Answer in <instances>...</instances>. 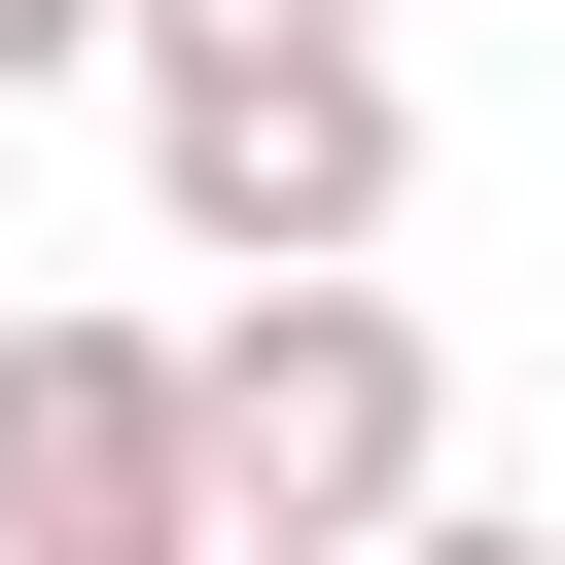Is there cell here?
Listing matches in <instances>:
<instances>
[{"instance_id": "cell-1", "label": "cell", "mask_w": 565, "mask_h": 565, "mask_svg": "<svg viewBox=\"0 0 565 565\" xmlns=\"http://www.w3.org/2000/svg\"><path fill=\"white\" fill-rule=\"evenodd\" d=\"M106 71H141V212H177L212 282H388V212H424L388 0H141Z\"/></svg>"}, {"instance_id": "cell-2", "label": "cell", "mask_w": 565, "mask_h": 565, "mask_svg": "<svg viewBox=\"0 0 565 565\" xmlns=\"http://www.w3.org/2000/svg\"><path fill=\"white\" fill-rule=\"evenodd\" d=\"M459 494V353L388 318V282H247L212 353H177V530L212 565H388Z\"/></svg>"}, {"instance_id": "cell-3", "label": "cell", "mask_w": 565, "mask_h": 565, "mask_svg": "<svg viewBox=\"0 0 565 565\" xmlns=\"http://www.w3.org/2000/svg\"><path fill=\"white\" fill-rule=\"evenodd\" d=\"M0 565H177V318L0 282Z\"/></svg>"}, {"instance_id": "cell-4", "label": "cell", "mask_w": 565, "mask_h": 565, "mask_svg": "<svg viewBox=\"0 0 565 565\" xmlns=\"http://www.w3.org/2000/svg\"><path fill=\"white\" fill-rule=\"evenodd\" d=\"M106 35H141V0H0V106H35V71H106Z\"/></svg>"}, {"instance_id": "cell-5", "label": "cell", "mask_w": 565, "mask_h": 565, "mask_svg": "<svg viewBox=\"0 0 565 565\" xmlns=\"http://www.w3.org/2000/svg\"><path fill=\"white\" fill-rule=\"evenodd\" d=\"M388 565H565V530H494V494H424V530H388Z\"/></svg>"}, {"instance_id": "cell-6", "label": "cell", "mask_w": 565, "mask_h": 565, "mask_svg": "<svg viewBox=\"0 0 565 565\" xmlns=\"http://www.w3.org/2000/svg\"><path fill=\"white\" fill-rule=\"evenodd\" d=\"M0 282H35V247H0Z\"/></svg>"}, {"instance_id": "cell-7", "label": "cell", "mask_w": 565, "mask_h": 565, "mask_svg": "<svg viewBox=\"0 0 565 565\" xmlns=\"http://www.w3.org/2000/svg\"><path fill=\"white\" fill-rule=\"evenodd\" d=\"M177 565H212V530H177Z\"/></svg>"}]
</instances>
